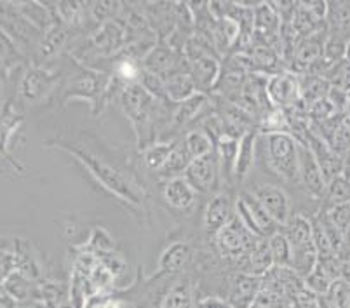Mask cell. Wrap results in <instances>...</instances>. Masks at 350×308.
Masks as SVG:
<instances>
[{
    "label": "cell",
    "instance_id": "cell-1",
    "mask_svg": "<svg viewBox=\"0 0 350 308\" xmlns=\"http://www.w3.org/2000/svg\"><path fill=\"white\" fill-rule=\"evenodd\" d=\"M267 164L286 181H298L300 171V143L291 132H267Z\"/></svg>",
    "mask_w": 350,
    "mask_h": 308
},
{
    "label": "cell",
    "instance_id": "cell-2",
    "mask_svg": "<svg viewBox=\"0 0 350 308\" xmlns=\"http://www.w3.org/2000/svg\"><path fill=\"white\" fill-rule=\"evenodd\" d=\"M68 150L73 155H77L79 160L84 162V166L89 167V171L98 178V181L103 183V186H107L108 190H112L117 197H120L122 201L131 202V204L142 206L143 199L139 190L133 185L131 181L127 180L120 171H117L116 167H112L107 162L100 160L96 155L89 154V152L82 150L79 147H68Z\"/></svg>",
    "mask_w": 350,
    "mask_h": 308
},
{
    "label": "cell",
    "instance_id": "cell-3",
    "mask_svg": "<svg viewBox=\"0 0 350 308\" xmlns=\"http://www.w3.org/2000/svg\"><path fill=\"white\" fill-rule=\"evenodd\" d=\"M159 101L161 100L154 98L150 93H146L139 82L138 84L136 82L129 84L122 91L120 104H122L124 113L135 124L139 141H145L146 135L152 131L154 119L159 113Z\"/></svg>",
    "mask_w": 350,
    "mask_h": 308
},
{
    "label": "cell",
    "instance_id": "cell-4",
    "mask_svg": "<svg viewBox=\"0 0 350 308\" xmlns=\"http://www.w3.org/2000/svg\"><path fill=\"white\" fill-rule=\"evenodd\" d=\"M215 240L219 253H221L225 258L246 260L247 255L253 251V247L258 244L260 237H256L253 232L247 230L246 225H244L243 221H241V218L235 214L234 220L216 234Z\"/></svg>",
    "mask_w": 350,
    "mask_h": 308
},
{
    "label": "cell",
    "instance_id": "cell-5",
    "mask_svg": "<svg viewBox=\"0 0 350 308\" xmlns=\"http://www.w3.org/2000/svg\"><path fill=\"white\" fill-rule=\"evenodd\" d=\"M237 216L246 225L247 230L253 232L260 239H269L270 235L278 234L281 230V227L270 218V214L260 204V201L250 192H244L239 197Z\"/></svg>",
    "mask_w": 350,
    "mask_h": 308
},
{
    "label": "cell",
    "instance_id": "cell-6",
    "mask_svg": "<svg viewBox=\"0 0 350 308\" xmlns=\"http://www.w3.org/2000/svg\"><path fill=\"white\" fill-rule=\"evenodd\" d=\"M183 178L189 181L190 186H192L196 192L213 193V195H215L216 188H218L219 178H221L216 150L204 155V157L193 158V160L190 162V166L187 167Z\"/></svg>",
    "mask_w": 350,
    "mask_h": 308
},
{
    "label": "cell",
    "instance_id": "cell-7",
    "mask_svg": "<svg viewBox=\"0 0 350 308\" xmlns=\"http://www.w3.org/2000/svg\"><path fill=\"white\" fill-rule=\"evenodd\" d=\"M267 96L270 103L279 110L297 108L301 101L300 79L289 72L272 74L267 79Z\"/></svg>",
    "mask_w": 350,
    "mask_h": 308
},
{
    "label": "cell",
    "instance_id": "cell-8",
    "mask_svg": "<svg viewBox=\"0 0 350 308\" xmlns=\"http://www.w3.org/2000/svg\"><path fill=\"white\" fill-rule=\"evenodd\" d=\"M237 214V201L228 192H216L206 206L204 228L208 237H216L219 230L227 227Z\"/></svg>",
    "mask_w": 350,
    "mask_h": 308
},
{
    "label": "cell",
    "instance_id": "cell-9",
    "mask_svg": "<svg viewBox=\"0 0 350 308\" xmlns=\"http://www.w3.org/2000/svg\"><path fill=\"white\" fill-rule=\"evenodd\" d=\"M253 195L279 227H284L288 223L291 218V201L284 188L278 185H262L254 190Z\"/></svg>",
    "mask_w": 350,
    "mask_h": 308
},
{
    "label": "cell",
    "instance_id": "cell-10",
    "mask_svg": "<svg viewBox=\"0 0 350 308\" xmlns=\"http://www.w3.org/2000/svg\"><path fill=\"white\" fill-rule=\"evenodd\" d=\"M298 183L304 186V190L312 197V199H321V197H324L326 180H324L323 171H321L316 157H314V154H312L310 148H308L305 143H300V171H298Z\"/></svg>",
    "mask_w": 350,
    "mask_h": 308
},
{
    "label": "cell",
    "instance_id": "cell-11",
    "mask_svg": "<svg viewBox=\"0 0 350 308\" xmlns=\"http://www.w3.org/2000/svg\"><path fill=\"white\" fill-rule=\"evenodd\" d=\"M262 289V279L251 274H239L232 277L227 301L234 308H253L258 293Z\"/></svg>",
    "mask_w": 350,
    "mask_h": 308
},
{
    "label": "cell",
    "instance_id": "cell-12",
    "mask_svg": "<svg viewBox=\"0 0 350 308\" xmlns=\"http://www.w3.org/2000/svg\"><path fill=\"white\" fill-rule=\"evenodd\" d=\"M181 59L171 47L159 46L152 47L148 53L143 56V70L150 72V74L167 77V75L180 72Z\"/></svg>",
    "mask_w": 350,
    "mask_h": 308
},
{
    "label": "cell",
    "instance_id": "cell-13",
    "mask_svg": "<svg viewBox=\"0 0 350 308\" xmlns=\"http://www.w3.org/2000/svg\"><path fill=\"white\" fill-rule=\"evenodd\" d=\"M164 201L176 211H189L196 204L197 192L183 176L171 178L164 183Z\"/></svg>",
    "mask_w": 350,
    "mask_h": 308
},
{
    "label": "cell",
    "instance_id": "cell-14",
    "mask_svg": "<svg viewBox=\"0 0 350 308\" xmlns=\"http://www.w3.org/2000/svg\"><path fill=\"white\" fill-rule=\"evenodd\" d=\"M192 256L193 251L190 244L183 242V240H176V242L170 244V247H165V251L161 256V262H159V266L165 274H178V272L185 270L190 265Z\"/></svg>",
    "mask_w": 350,
    "mask_h": 308
},
{
    "label": "cell",
    "instance_id": "cell-15",
    "mask_svg": "<svg viewBox=\"0 0 350 308\" xmlns=\"http://www.w3.org/2000/svg\"><path fill=\"white\" fill-rule=\"evenodd\" d=\"M260 132L256 129L244 132L239 139V150H237V160H235V180H244L247 174L251 173L254 164V148H256V141Z\"/></svg>",
    "mask_w": 350,
    "mask_h": 308
},
{
    "label": "cell",
    "instance_id": "cell-16",
    "mask_svg": "<svg viewBox=\"0 0 350 308\" xmlns=\"http://www.w3.org/2000/svg\"><path fill=\"white\" fill-rule=\"evenodd\" d=\"M165 82V96L167 100L174 101V103H181V101L189 100L196 91V82H193L190 72H174V74L164 77Z\"/></svg>",
    "mask_w": 350,
    "mask_h": 308
},
{
    "label": "cell",
    "instance_id": "cell-17",
    "mask_svg": "<svg viewBox=\"0 0 350 308\" xmlns=\"http://www.w3.org/2000/svg\"><path fill=\"white\" fill-rule=\"evenodd\" d=\"M284 235L288 237L289 246L293 249H300L312 240V221L304 214H291L288 223L284 225Z\"/></svg>",
    "mask_w": 350,
    "mask_h": 308
},
{
    "label": "cell",
    "instance_id": "cell-18",
    "mask_svg": "<svg viewBox=\"0 0 350 308\" xmlns=\"http://www.w3.org/2000/svg\"><path fill=\"white\" fill-rule=\"evenodd\" d=\"M216 155H218L219 162V173L225 181H230L235 178V160H237V150H239V139L232 138V136H224L216 143Z\"/></svg>",
    "mask_w": 350,
    "mask_h": 308
},
{
    "label": "cell",
    "instance_id": "cell-19",
    "mask_svg": "<svg viewBox=\"0 0 350 308\" xmlns=\"http://www.w3.org/2000/svg\"><path fill=\"white\" fill-rule=\"evenodd\" d=\"M244 262H246V274L256 275V277H262V275L269 274L272 266L275 265H273L272 253H270L267 239L258 240V244L253 247V251L247 255V258Z\"/></svg>",
    "mask_w": 350,
    "mask_h": 308
},
{
    "label": "cell",
    "instance_id": "cell-20",
    "mask_svg": "<svg viewBox=\"0 0 350 308\" xmlns=\"http://www.w3.org/2000/svg\"><path fill=\"white\" fill-rule=\"evenodd\" d=\"M206 104H208V96L204 93H196L189 100L178 103L173 113V128L180 129L196 120Z\"/></svg>",
    "mask_w": 350,
    "mask_h": 308
},
{
    "label": "cell",
    "instance_id": "cell-21",
    "mask_svg": "<svg viewBox=\"0 0 350 308\" xmlns=\"http://www.w3.org/2000/svg\"><path fill=\"white\" fill-rule=\"evenodd\" d=\"M93 44L103 54L116 53L124 44V30L117 23L103 25V28L94 35Z\"/></svg>",
    "mask_w": 350,
    "mask_h": 308
},
{
    "label": "cell",
    "instance_id": "cell-22",
    "mask_svg": "<svg viewBox=\"0 0 350 308\" xmlns=\"http://www.w3.org/2000/svg\"><path fill=\"white\" fill-rule=\"evenodd\" d=\"M105 85H107V79L98 75L96 72H85L73 82L72 96L94 100V98L101 96V91H103Z\"/></svg>",
    "mask_w": 350,
    "mask_h": 308
},
{
    "label": "cell",
    "instance_id": "cell-23",
    "mask_svg": "<svg viewBox=\"0 0 350 308\" xmlns=\"http://www.w3.org/2000/svg\"><path fill=\"white\" fill-rule=\"evenodd\" d=\"M300 79V91H301V101L310 107L316 101L324 100L329 94L331 84L324 77H317V75H305Z\"/></svg>",
    "mask_w": 350,
    "mask_h": 308
},
{
    "label": "cell",
    "instance_id": "cell-24",
    "mask_svg": "<svg viewBox=\"0 0 350 308\" xmlns=\"http://www.w3.org/2000/svg\"><path fill=\"white\" fill-rule=\"evenodd\" d=\"M190 162H192V158H190V155L187 154L183 139H181V141H174L173 152H171L170 158H167V162H165V166L162 167L161 174L164 178H167V180L183 176L187 167L190 166Z\"/></svg>",
    "mask_w": 350,
    "mask_h": 308
},
{
    "label": "cell",
    "instance_id": "cell-25",
    "mask_svg": "<svg viewBox=\"0 0 350 308\" xmlns=\"http://www.w3.org/2000/svg\"><path fill=\"white\" fill-rule=\"evenodd\" d=\"M324 201H326L327 209L335 208L340 204H349L350 202V180H347L343 174L333 178L326 183L324 190Z\"/></svg>",
    "mask_w": 350,
    "mask_h": 308
},
{
    "label": "cell",
    "instance_id": "cell-26",
    "mask_svg": "<svg viewBox=\"0 0 350 308\" xmlns=\"http://www.w3.org/2000/svg\"><path fill=\"white\" fill-rule=\"evenodd\" d=\"M246 54L251 59L253 72H269V70H272L273 66L278 65V53H275V49L263 42L253 44V47Z\"/></svg>",
    "mask_w": 350,
    "mask_h": 308
},
{
    "label": "cell",
    "instance_id": "cell-27",
    "mask_svg": "<svg viewBox=\"0 0 350 308\" xmlns=\"http://www.w3.org/2000/svg\"><path fill=\"white\" fill-rule=\"evenodd\" d=\"M174 141H161L152 143L143 152V162L150 171H159L161 173L162 167L165 166V162L170 158L171 152H173Z\"/></svg>",
    "mask_w": 350,
    "mask_h": 308
},
{
    "label": "cell",
    "instance_id": "cell-28",
    "mask_svg": "<svg viewBox=\"0 0 350 308\" xmlns=\"http://www.w3.org/2000/svg\"><path fill=\"white\" fill-rule=\"evenodd\" d=\"M267 242H269L270 253H272L273 265L278 268H289L291 266V246H289L284 232L279 230L278 234L270 235Z\"/></svg>",
    "mask_w": 350,
    "mask_h": 308
},
{
    "label": "cell",
    "instance_id": "cell-29",
    "mask_svg": "<svg viewBox=\"0 0 350 308\" xmlns=\"http://www.w3.org/2000/svg\"><path fill=\"white\" fill-rule=\"evenodd\" d=\"M183 145H185L187 154L190 155V158H199L204 157V155L211 154L215 150V143L213 139L206 135L204 131H190L187 132L185 138H183Z\"/></svg>",
    "mask_w": 350,
    "mask_h": 308
},
{
    "label": "cell",
    "instance_id": "cell-30",
    "mask_svg": "<svg viewBox=\"0 0 350 308\" xmlns=\"http://www.w3.org/2000/svg\"><path fill=\"white\" fill-rule=\"evenodd\" d=\"M331 87L342 89L345 93H350V61L349 59H342L338 63H333L329 68L326 70L324 75Z\"/></svg>",
    "mask_w": 350,
    "mask_h": 308
},
{
    "label": "cell",
    "instance_id": "cell-31",
    "mask_svg": "<svg viewBox=\"0 0 350 308\" xmlns=\"http://www.w3.org/2000/svg\"><path fill=\"white\" fill-rule=\"evenodd\" d=\"M161 308H192V293L189 284H178L165 294Z\"/></svg>",
    "mask_w": 350,
    "mask_h": 308
},
{
    "label": "cell",
    "instance_id": "cell-32",
    "mask_svg": "<svg viewBox=\"0 0 350 308\" xmlns=\"http://www.w3.org/2000/svg\"><path fill=\"white\" fill-rule=\"evenodd\" d=\"M307 282V288L310 289L312 293H327L333 285V277L329 275L326 268L321 265V262L317 263L316 268L312 270V274L305 279Z\"/></svg>",
    "mask_w": 350,
    "mask_h": 308
},
{
    "label": "cell",
    "instance_id": "cell-33",
    "mask_svg": "<svg viewBox=\"0 0 350 308\" xmlns=\"http://www.w3.org/2000/svg\"><path fill=\"white\" fill-rule=\"evenodd\" d=\"M326 218L335 225L342 234L350 232V202L349 204H340L335 208H329L326 211Z\"/></svg>",
    "mask_w": 350,
    "mask_h": 308
},
{
    "label": "cell",
    "instance_id": "cell-34",
    "mask_svg": "<svg viewBox=\"0 0 350 308\" xmlns=\"http://www.w3.org/2000/svg\"><path fill=\"white\" fill-rule=\"evenodd\" d=\"M308 113H310V117L314 119V122H317V124L327 122L329 119H333V117L338 115L335 110V107L331 104V101L327 100V98L316 101V103H312L310 107H308Z\"/></svg>",
    "mask_w": 350,
    "mask_h": 308
},
{
    "label": "cell",
    "instance_id": "cell-35",
    "mask_svg": "<svg viewBox=\"0 0 350 308\" xmlns=\"http://www.w3.org/2000/svg\"><path fill=\"white\" fill-rule=\"evenodd\" d=\"M116 74L119 75L122 81L133 82V84H135V81H139V75H142V72H139L138 66H136V63L133 61V59L124 58V59H120V61L116 63Z\"/></svg>",
    "mask_w": 350,
    "mask_h": 308
},
{
    "label": "cell",
    "instance_id": "cell-36",
    "mask_svg": "<svg viewBox=\"0 0 350 308\" xmlns=\"http://www.w3.org/2000/svg\"><path fill=\"white\" fill-rule=\"evenodd\" d=\"M65 40H66L65 30H63V28H54V30L49 33V37H47L46 49L49 51V53H54V51H58L59 47L65 44Z\"/></svg>",
    "mask_w": 350,
    "mask_h": 308
},
{
    "label": "cell",
    "instance_id": "cell-37",
    "mask_svg": "<svg viewBox=\"0 0 350 308\" xmlns=\"http://www.w3.org/2000/svg\"><path fill=\"white\" fill-rule=\"evenodd\" d=\"M298 301V307L300 308H319V303H317L316 293L312 291H307V289H301L300 293L295 294Z\"/></svg>",
    "mask_w": 350,
    "mask_h": 308
},
{
    "label": "cell",
    "instance_id": "cell-38",
    "mask_svg": "<svg viewBox=\"0 0 350 308\" xmlns=\"http://www.w3.org/2000/svg\"><path fill=\"white\" fill-rule=\"evenodd\" d=\"M91 11H93V16L96 20L103 21L108 16H112V12L116 11V5H113V2H94Z\"/></svg>",
    "mask_w": 350,
    "mask_h": 308
},
{
    "label": "cell",
    "instance_id": "cell-39",
    "mask_svg": "<svg viewBox=\"0 0 350 308\" xmlns=\"http://www.w3.org/2000/svg\"><path fill=\"white\" fill-rule=\"evenodd\" d=\"M199 308H234L228 301L221 300V298H206L199 303Z\"/></svg>",
    "mask_w": 350,
    "mask_h": 308
},
{
    "label": "cell",
    "instance_id": "cell-40",
    "mask_svg": "<svg viewBox=\"0 0 350 308\" xmlns=\"http://www.w3.org/2000/svg\"><path fill=\"white\" fill-rule=\"evenodd\" d=\"M88 308H120V303L112 298H100V300L91 301Z\"/></svg>",
    "mask_w": 350,
    "mask_h": 308
},
{
    "label": "cell",
    "instance_id": "cell-41",
    "mask_svg": "<svg viewBox=\"0 0 350 308\" xmlns=\"http://www.w3.org/2000/svg\"><path fill=\"white\" fill-rule=\"evenodd\" d=\"M340 279L347 284H350V262L340 263Z\"/></svg>",
    "mask_w": 350,
    "mask_h": 308
},
{
    "label": "cell",
    "instance_id": "cell-42",
    "mask_svg": "<svg viewBox=\"0 0 350 308\" xmlns=\"http://www.w3.org/2000/svg\"><path fill=\"white\" fill-rule=\"evenodd\" d=\"M342 174L347 178V180H350V148L345 152V155H343Z\"/></svg>",
    "mask_w": 350,
    "mask_h": 308
},
{
    "label": "cell",
    "instance_id": "cell-43",
    "mask_svg": "<svg viewBox=\"0 0 350 308\" xmlns=\"http://www.w3.org/2000/svg\"><path fill=\"white\" fill-rule=\"evenodd\" d=\"M349 96H350V93H349Z\"/></svg>",
    "mask_w": 350,
    "mask_h": 308
}]
</instances>
